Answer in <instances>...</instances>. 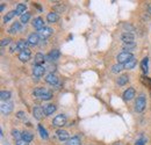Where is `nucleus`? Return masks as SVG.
<instances>
[{"instance_id":"f257e3e1","label":"nucleus","mask_w":151,"mask_h":145,"mask_svg":"<svg viewBox=\"0 0 151 145\" xmlns=\"http://www.w3.org/2000/svg\"><path fill=\"white\" fill-rule=\"evenodd\" d=\"M147 106V100H145V96L143 94H141L137 99H136V102H135V110L137 113H141L143 111L144 108Z\"/></svg>"},{"instance_id":"f03ea898","label":"nucleus","mask_w":151,"mask_h":145,"mask_svg":"<svg viewBox=\"0 0 151 145\" xmlns=\"http://www.w3.org/2000/svg\"><path fill=\"white\" fill-rule=\"evenodd\" d=\"M132 58H134L132 54H129V52H124V51H122L121 54H119V55H117V57H116V59H117V63H119V64H122V65H124L126 63H128L129 60H132Z\"/></svg>"},{"instance_id":"7ed1b4c3","label":"nucleus","mask_w":151,"mask_h":145,"mask_svg":"<svg viewBox=\"0 0 151 145\" xmlns=\"http://www.w3.org/2000/svg\"><path fill=\"white\" fill-rule=\"evenodd\" d=\"M66 116L65 115H63V114H59V115H57L56 117L54 118V121H52V124L55 126V127H63V126H65L66 124Z\"/></svg>"},{"instance_id":"20e7f679","label":"nucleus","mask_w":151,"mask_h":145,"mask_svg":"<svg viewBox=\"0 0 151 145\" xmlns=\"http://www.w3.org/2000/svg\"><path fill=\"white\" fill-rule=\"evenodd\" d=\"M1 113L4 114V115H9L12 111H13V108H14V106H13V102H9V101H6V102H4V103H1Z\"/></svg>"},{"instance_id":"39448f33","label":"nucleus","mask_w":151,"mask_h":145,"mask_svg":"<svg viewBox=\"0 0 151 145\" xmlns=\"http://www.w3.org/2000/svg\"><path fill=\"white\" fill-rule=\"evenodd\" d=\"M52 29L50 28V27H44V28H42V29H40L37 32L38 36L41 37V38H48L49 36H51L52 35Z\"/></svg>"},{"instance_id":"423d86ee","label":"nucleus","mask_w":151,"mask_h":145,"mask_svg":"<svg viewBox=\"0 0 151 145\" xmlns=\"http://www.w3.org/2000/svg\"><path fill=\"white\" fill-rule=\"evenodd\" d=\"M121 39L123 41V43H124V44L135 43V42H134V41H135V36H134V34H132V33H128V32H126V33H123V34L121 35Z\"/></svg>"},{"instance_id":"0eeeda50","label":"nucleus","mask_w":151,"mask_h":145,"mask_svg":"<svg viewBox=\"0 0 151 145\" xmlns=\"http://www.w3.org/2000/svg\"><path fill=\"white\" fill-rule=\"evenodd\" d=\"M45 81H47L48 84L52 85V86H56L57 84H58V78H57L56 74H54V73L51 72L45 75Z\"/></svg>"},{"instance_id":"6e6552de","label":"nucleus","mask_w":151,"mask_h":145,"mask_svg":"<svg viewBox=\"0 0 151 145\" xmlns=\"http://www.w3.org/2000/svg\"><path fill=\"white\" fill-rule=\"evenodd\" d=\"M57 134V137H58V139L59 141H62V142H64V141H69L70 138H69V132L68 131H65V130H63V129H58L56 131Z\"/></svg>"},{"instance_id":"1a4fd4ad","label":"nucleus","mask_w":151,"mask_h":145,"mask_svg":"<svg viewBox=\"0 0 151 145\" xmlns=\"http://www.w3.org/2000/svg\"><path fill=\"white\" fill-rule=\"evenodd\" d=\"M30 58H32V52H30L29 49H27V50H24V51H22V52L19 54V59L21 62H23V63L28 62Z\"/></svg>"},{"instance_id":"9d476101","label":"nucleus","mask_w":151,"mask_h":145,"mask_svg":"<svg viewBox=\"0 0 151 145\" xmlns=\"http://www.w3.org/2000/svg\"><path fill=\"white\" fill-rule=\"evenodd\" d=\"M44 71H45V67L42 65H34V67H33V74L37 78L42 77L44 74Z\"/></svg>"},{"instance_id":"9b49d317","label":"nucleus","mask_w":151,"mask_h":145,"mask_svg":"<svg viewBox=\"0 0 151 145\" xmlns=\"http://www.w3.org/2000/svg\"><path fill=\"white\" fill-rule=\"evenodd\" d=\"M27 42H28V44L29 45H37L38 42H40V36H38V34H30L28 38H27Z\"/></svg>"},{"instance_id":"f8f14e48","label":"nucleus","mask_w":151,"mask_h":145,"mask_svg":"<svg viewBox=\"0 0 151 145\" xmlns=\"http://www.w3.org/2000/svg\"><path fill=\"white\" fill-rule=\"evenodd\" d=\"M59 56H60L59 50H52V51H50L49 54L45 56V59L50 60V62H54V60H57L59 58Z\"/></svg>"},{"instance_id":"ddd939ff","label":"nucleus","mask_w":151,"mask_h":145,"mask_svg":"<svg viewBox=\"0 0 151 145\" xmlns=\"http://www.w3.org/2000/svg\"><path fill=\"white\" fill-rule=\"evenodd\" d=\"M33 114H34V117L38 121H41L43 118V116L45 115L44 114V109L41 108V107H35L34 110H33Z\"/></svg>"},{"instance_id":"4468645a","label":"nucleus","mask_w":151,"mask_h":145,"mask_svg":"<svg viewBox=\"0 0 151 145\" xmlns=\"http://www.w3.org/2000/svg\"><path fill=\"white\" fill-rule=\"evenodd\" d=\"M33 27L35 28V29H42V28H44V21H43V19L42 18H35L34 19V21H33Z\"/></svg>"},{"instance_id":"2eb2a0df","label":"nucleus","mask_w":151,"mask_h":145,"mask_svg":"<svg viewBox=\"0 0 151 145\" xmlns=\"http://www.w3.org/2000/svg\"><path fill=\"white\" fill-rule=\"evenodd\" d=\"M29 44H28V42L26 41V39H20L19 42L17 43V50L20 51V52H22V51H24V50H27Z\"/></svg>"},{"instance_id":"dca6fc26","label":"nucleus","mask_w":151,"mask_h":145,"mask_svg":"<svg viewBox=\"0 0 151 145\" xmlns=\"http://www.w3.org/2000/svg\"><path fill=\"white\" fill-rule=\"evenodd\" d=\"M21 29H22L21 23H20V22H14V23L12 24V27L8 29V33H9V34H17V33L21 32Z\"/></svg>"},{"instance_id":"f3484780","label":"nucleus","mask_w":151,"mask_h":145,"mask_svg":"<svg viewBox=\"0 0 151 145\" xmlns=\"http://www.w3.org/2000/svg\"><path fill=\"white\" fill-rule=\"evenodd\" d=\"M134 96H135V90H134V88H128L127 91L123 93V99H124L126 101L132 100Z\"/></svg>"},{"instance_id":"a211bd4d","label":"nucleus","mask_w":151,"mask_h":145,"mask_svg":"<svg viewBox=\"0 0 151 145\" xmlns=\"http://www.w3.org/2000/svg\"><path fill=\"white\" fill-rule=\"evenodd\" d=\"M47 59H45V56L43 54H41V52H38V54L35 55V60H34V65H42L44 62H45Z\"/></svg>"},{"instance_id":"6ab92c4d","label":"nucleus","mask_w":151,"mask_h":145,"mask_svg":"<svg viewBox=\"0 0 151 145\" xmlns=\"http://www.w3.org/2000/svg\"><path fill=\"white\" fill-rule=\"evenodd\" d=\"M47 20H48L49 23H55V22H57L59 20V17H58V14H57L56 12H50L47 15Z\"/></svg>"},{"instance_id":"aec40b11","label":"nucleus","mask_w":151,"mask_h":145,"mask_svg":"<svg viewBox=\"0 0 151 145\" xmlns=\"http://www.w3.org/2000/svg\"><path fill=\"white\" fill-rule=\"evenodd\" d=\"M49 90H47V88H36L35 91H34V95L38 98V99H42L47 93H49Z\"/></svg>"},{"instance_id":"412c9836","label":"nucleus","mask_w":151,"mask_h":145,"mask_svg":"<svg viewBox=\"0 0 151 145\" xmlns=\"http://www.w3.org/2000/svg\"><path fill=\"white\" fill-rule=\"evenodd\" d=\"M55 111H56V106H55V105H52V103L47 105V106L44 107V114H45L47 116H49V115L54 114Z\"/></svg>"},{"instance_id":"4be33fe9","label":"nucleus","mask_w":151,"mask_h":145,"mask_svg":"<svg viewBox=\"0 0 151 145\" xmlns=\"http://www.w3.org/2000/svg\"><path fill=\"white\" fill-rule=\"evenodd\" d=\"M22 134V139L23 141H26V142H32L33 139H34V136H33V134L32 132H29V131H23V132H21Z\"/></svg>"},{"instance_id":"5701e85b","label":"nucleus","mask_w":151,"mask_h":145,"mask_svg":"<svg viewBox=\"0 0 151 145\" xmlns=\"http://www.w3.org/2000/svg\"><path fill=\"white\" fill-rule=\"evenodd\" d=\"M128 80H129L128 74H122L121 77H119V79H117V84H119L120 86H123V85H126V84L128 83Z\"/></svg>"},{"instance_id":"b1692460","label":"nucleus","mask_w":151,"mask_h":145,"mask_svg":"<svg viewBox=\"0 0 151 145\" xmlns=\"http://www.w3.org/2000/svg\"><path fill=\"white\" fill-rule=\"evenodd\" d=\"M148 63H149V58L148 57L143 58V60L141 62V69H142V71H143L144 74L148 73Z\"/></svg>"},{"instance_id":"393cba45","label":"nucleus","mask_w":151,"mask_h":145,"mask_svg":"<svg viewBox=\"0 0 151 145\" xmlns=\"http://www.w3.org/2000/svg\"><path fill=\"white\" fill-rule=\"evenodd\" d=\"M137 64V60H136V58L134 57L132 60H129L128 63H126L123 66H124V70H132V69H134L135 67V65Z\"/></svg>"},{"instance_id":"a878e982","label":"nucleus","mask_w":151,"mask_h":145,"mask_svg":"<svg viewBox=\"0 0 151 145\" xmlns=\"http://www.w3.org/2000/svg\"><path fill=\"white\" fill-rule=\"evenodd\" d=\"M15 15H18V14H17V11H12V12H8V13H7V14L4 17V22H5V23H7L8 21H11L12 19L14 18Z\"/></svg>"},{"instance_id":"bb28decb","label":"nucleus","mask_w":151,"mask_h":145,"mask_svg":"<svg viewBox=\"0 0 151 145\" xmlns=\"http://www.w3.org/2000/svg\"><path fill=\"white\" fill-rule=\"evenodd\" d=\"M135 48H136V44H135V43L123 44V51H124V52H129V54H132V51H134Z\"/></svg>"},{"instance_id":"cd10ccee","label":"nucleus","mask_w":151,"mask_h":145,"mask_svg":"<svg viewBox=\"0 0 151 145\" xmlns=\"http://www.w3.org/2000/svg\"><path fill=\"white\" fill-rule=\"evenodd\" d=\"M0 99L2 101H8L11 99V92L9 91H1L0 93Z\"/></svg>"},{"instance_id":"c85d7f7f","label":"nucleus","mask_w":151,"mask_h":145,"mask_svg":"<svg viewBox=\"0 0 151 145\" xmlns=\"http://www.w3.org/2000/svg\"><path fill=\"white\" fill-rule=\"evenodd\" d=\"M38 132H40V136H41L43 139H48V138H49V135H48L47 130L42 127V126H38Z\"/></svg>"},{"instance_id":"c756f323","label":"nucleus","mask_w":151,"mask_h":145,"mask_svg":"<svg viewBox=\"0 0 151 145\" xmlns=\"http://www.w3.org/2000/svg\"><path fill=\"white\" fill-rule=\"evenodd\" d=\"M122 70H124V66L122 65V64H115V65H113L112 66V72L113 73H119V72H121Z\"/></svg>"},{"instance_id":"7c9ffc66","label":"nucleus","mask_w":151,"mask_h":145,"mask_svg":"<svg viewBox=\"0 0 151 145\" xmlns=\"http://www.w3.org/2000/svg\"><path fill=\"white\" fill-rule=\"evenodd\" d=\"M26 8H27V6H26V4H19L18 6H17V14H21L22 15V13L24 14V12H26Z\"/></svg>"},{"instance_id":"2f4dec72","label":"nucleus","mask_w":151,"mask_h":145,"mask_svg":"<svg viewBox=\"0 0 151 145\" xmlns=\"http://www.w3.org/2000/svg\"><path fill=\"white\" fill-rule=\"evenodd\" d=\"M66 145H80V139H79V137H72V138H70V139L66 142Z\"/></svg>"},{"instance_id":"473e14b6","label":"nucleus","mask_w":151,"mask_h":145,"mask_svg":"<svg viewBox=\"0 0 151 145\" xmlns=\"http://www.w3.org/2000/svg\"><path fill=\"white\" fill-rule=\"evenodd\" d=\"M29 19H30V13H24V14H22L21 17H20V22H22V23H27L28 21H29Z\"/></svg>"},{"instance_id":"72a5a7b5","label":"nucleus","mask_w":151,"mask_h":145,"mask_svg":"<svg viewBox=\"0 0 151 145\" xmlns=\"http://www.w3.org/2000/svg\"><path fill=\"white\" fill-rule=\"evenodd\" d=\"M12 135H13V137H14L15 139H18V141H20V138L22 139V134H20L19 131H18V130H15V129L12 131Z\"/></svg>"},{"instance_id":"f704fd0d","label":"nucleus","mask_w":151,"mask_h":145,"mask_svg":"<svg viewBox=\"0 0 151 145\" xmlns=\"http://www.w3.org/2000/svg\"><path fill=\"white\" fill-rule=\"evenodd\" d=\"M11 38L9 37H7V38H2L1 39V42H0V45L1 47H6V45H8V44H11Z\"/></svg>"},{"instance_id":"c9c22d12","label":"nucleus","mask_w":151,"mask_h":145,"mask_svg":"<svg viewBox=\"0 0 151 145\" xmlns=\"http://www.w3.org/2000/svg\"><path fill=\"white\" fill-rule=\"evenodd\" d=\"M145 143H147V138H144V137H141V138H138V139L136 141L135 145H144Z\"/></svg>"},{"instance_id":"e433bc0d","label":"nucleus","mask_w":151,"mask_h":145,"mask_svg":"<svg viewBox=\"0 0 151 145\" xmlns=\"http://www.w3.org/2000/svg\"><path fill=\"white\" fill-rule=\"evenodd\" d=\"M17 117H18V118H24V117H26V113H24V111H19V113L17 114Z\"/></svg>"},{"instance_id":"4c0bfd02","label":"nucleus","mask_w":151,"mask_h":145,"mask_svg":"<svg viewBox=\"0 0 151 145\" xmlns=\"http://www.w3.org/2000/svg\"><path fill=\"white\" fill-rule=\"evenodd\" d=\"M17 145H29V143L23 139H20V141H17Z\"/></svg>"},{"instance_id":"58836bf2","label":"nucleus","mask_w":151,"mask_h":145,"mask_svg":"<svg viewBox=\"0 0 151 145\" xmlns=\"http://www.w3.org/2000/svg\"><path fill=\"white\" fill-rule=\"evenodd\" d=\"M123 27H124L126 29H130V32H134V28H132L130 24H123Z\"/></svg>"},{"instance_id":"ea45409f","label":"nucleus","mask_w":151,"mask_h":145,"mask_svg":"<svg viewBox=\"0 0 151 145\" xmlns=\"http://www.w3.org/2000/svg\"><path fill=\"white\" fill-rule=\"evenodd\" d=\"M4 8H5V6H4V5H1V6H0V11L2 12V11H4Z\"/></svg>"},{"instance_id":"a19ab883","label":"nucleus","mask_w":151,"mask_h":145,"mask_svg":"<svg viewBox=\"0 0 151 145\" xmlns=\"http://www.w3.org/2000/svg\"><path fill=\"white\" fill-rule=\"evenodd\" d=\"M115 145H119V144H115Z\"/></svg>"}]
</instances>
